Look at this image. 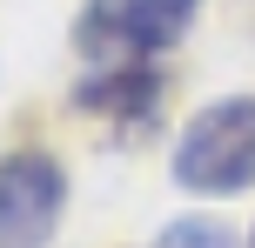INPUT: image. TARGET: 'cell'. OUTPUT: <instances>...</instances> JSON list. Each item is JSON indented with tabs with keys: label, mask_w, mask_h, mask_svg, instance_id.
<instances>
[{
	"label": "cell",
	"mask_w": 255,
	"mask_h": 248,
	"mask_svg": "<svg viewBox=\"0 0 255 248\" xmlns=\"http://www.w3.org/2000/svg\"><path fill=\"white\" fill-rule=\"evenodd\" d=\"M168 174L188 195H249L255 188V94H222L181 128Z\"/></svg>",
	"instance_id": "cell-1"
},
{
	"label": "cell",
	"mask_w": 255,
	"mask_h": 248,
	"mask_svg": "<svg viewBox=\"0 0 255 248\" xmlns=\"http://www.w3.org/2000/svg\"><path fill=\"white\" fill-rule=\"evenodd\" d=\"M202 0H81L74 47L88 54V67L115 61H154L195 27Z\"/></svg>",
	"instance_id": "cell-2"
},
{
	"label": "cell",
	"mask_w": 255,
	"mask_h": 248,
	"mask_svg": "<svg viewBox=\"0 0 255 248\" xmlns=\"http://www.w3.org/2000/svg\"><path fill=\"white\" fill-rule=\"evenodd\" d=\"M67 208V168L47 148L0 155V248H47Z\"/></svg>",
	"instance_id": "cell-3"
},
{
	"label": "cell",
	"mask_w": 255,
	"mask_h": 248,
	"mask_svg": "<svg viewBox=\"0 0 255 248\" xmlns=\"http://www.w3.org/2000/svg\"><path fill=\"white\" fill-rule=\"evenodd\" d=\"M74 107L115 121L121 134H141V128L154 121V107H161V74H154V61L88 67V74H81V87H74Z\"/></svg>",
	"instance_id": "cell-4"
},
{
	"label": "cell",
	"mask_w": 255,
	"mask_h": 248,
	"mask_svg": "<svg viewBox=\"0 0 255 248\" xmlns=\"http://www.w3.org/2000/svg\"><path fill=\"white\" fill-rule=\"evenodd\" d=\"M161 248H235V235L222 222H175L161 235Z\"/></svg>",
	"instance_id": "cell-5"
}]
</instances>
